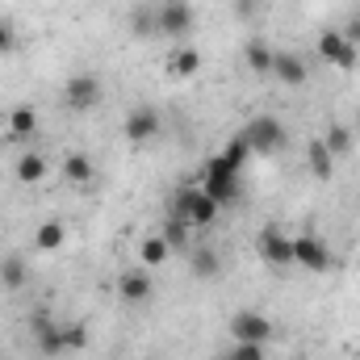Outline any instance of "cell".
Wrapping results in <instances>:
<instances>
[{"mask_svg":"<svg viewBox=\"0 0 360 360\" xmlns=\"http://www.w3.org/2000/svg\"><path fill=\"white\" fill-rule=\"evenodd\" d=\"M222 360H264V344H235Z\"/></svg>","mask_w":360,"mask_h":360,"instance_id":"cell-24","label":"cell"},{"mask_svg":"<svg viewBox=\"0 0 360 360\" xmlns=\"http://www.w3.org/2000/svg\"><path fill=\"white\" fill-rule=\"evenodd\" d=\"M218 201L201 188V184H188V188H180L176 197V218H184L188 226H210L214 218H218Z\"/></svg>","mask_w":360,"mask_h":360,"instance_id":"cell-2","label":"cell"},{"mask_svg":"<svg viewBox=\"0 0 360 360\" xmlns=\"http://www.w3.org/2000/svg\"><path fill=\"white\" fill-rule=\"evenodd\" d=\"M8 130H13V139H30V134L38 130V113H34L30 105L13 109V117H8Z\"/></svg>","mask_w":360,"mask_h":360,"instance_id":"cell-17","label":"cell"},{"mask_svg":"<svg viewBox=\"0 0 360 360\" xmlns=\"http://www.w3.org/2000/svg\"><path fill=\"white\" fill-rule=\"evenodd\" d=\"M193 272H197V276H214V272H218L214 248H193Z\"/></svg>","mask_w":360,"mask_h":360,"instance_id":"cell-21","label":"cell"},{"mask_svg":"<svg viewBox=\"0 0 360 360\" xmlns=\"http://www.w3.org/2000/svg\"><path fill=\"white\" fill-rule=\"evenodd\" d=\"M63 172H68L72 184H89V180H92V160H89V155H80V151H72V155H68V164H63Z\"/></svg>","mask_w":360,"mask_h":360,"instance_id":"cell-18","label":"cell"},{"mask_svg":"<svg viewBox=\"0 0 360 360\" xmlns=\"http://www.w3.org/2000/svg\"><path fill=\"white\" fill-rule=\"evenodd\" d=\"M197 68H201V55H197L193 46H180V51H172V55H168V72H172V76H180V80H188Z\"/></svg>","mask_w":360,"mask_h":360,"instance_id":"cell-13","label":"cell"},{"mask_svg":"<svg viewBox=\"0 0 360 360\" xmlns=\"http://www.w3.org/2000/svg\"><path fill=\"white\" fill-rule=\"evenodd\" d=\"M340 34L348 38V46H356V51H360V17H352V21H348V30H340Z\"/></svg>","mask_w":360,"mask_h":360,"instance_id":"cell-26","label":"cell"},{"mask_svg":"<svg viewBox=\"0 0 360 360\" xmlns=\"http://www.w3.org/2000/svg\"><path fill=\"white\" fill-rule=\"evenodd\" d=\"M17 180H21V184H38V180H46V160H42L38 151H25V155L17 160Z\"/></svg>","mask_w":360,"mask_h":360,"instance_id":"cell-14","label":"cell"},{"mask_svg":"<svg viewBox=\"0 0 360 360\" xmlns=\"http://www.w3.org/2000/svg\"><path fill=\"white\" fill-rule=\"evenodd\" d=\"M96 101H101V84H96L92 76H76V80H68V105H72L76 113H89Z\"/></svg>","mask_w":360,"mask_h":360,"instance_id":"cell-10","label":"cell"},{"mask_svg":"<svg viewBox=\"0 0 360 360\" xmlns=\"http://www.w3.org/2000/svg\"><path fill=\"white\" fill-rule=\"evenodd\" d=\"M293 264H302L310 272H327L331 252H327V243L319 235H302V239H293Z\"/></svg>","mask_w":360,"mask_h":360,"instance_id":"cell-6","label":"cell"},{"mask_svg":"<svg viewBox=\"0 0 360 360\" xmlns=\"http://www.w3.org/2000/svg\"><path fill=\"white\" fill-rule=\"evenodd\" d=\"M231 335H235V344H269L272 323L264 314H256V310H239L231 319Z\"/></svg>","mask_w":360,"mask_h":360,"instance_id":"cell-4","label":"cell"},{"mask_svg":"<svg viewBox=\"0 0 360 360\" xmlns=\"http://www.w3.org/2000/svg\"><path fill=\"white\" fill-rule=\"evenodd\" d=\"M201 188H205L218 205L235 201V197H239V164H231L226 155H214V160H210V168H205Z\"/></svg>","mask_w":360,"mask_h":360,"instance_id":"cell-1","label":"cell"},{"mask_svg":"<svg viewBox=\"0 0 360 360\" xmlns=\"http://www.w3.org/2000/svg\"><path fill=\"white\" fill-rule=\"evenodd\" d=\"M319 55H323L327 63H335L340 72H352V68H356V46H348V38H344L340 30L319 34Z\"/></svg>","mask_w":360,"mask_h":360,"instance_id":"cell-5","label":"cell"},{"mask_svg":"<svg viewBox=\"0 0 360 360\" xmlns=\"http://www.w3.org/2000/svg\"><path fill=\"white\" fill-rule=\"evenodd\" d=\"M356 130H360V113H356Z\"/></svg>","mask_w":360,"mask_h":360,"instance_id":"cell-27","label":"cell"},{"mask_svg":"<svg viewBox=\"0 0 360 360\" xmlns=\"http://www.w3.org/2000/svg\"><path fill=\"white\" fill-rule=\"evenodd\" d=\"M272 76H281V84H289V89H302L306 84V63L289 51H276L272 55Z\"/></svg>","mask_w":360,"mask_h":360,"instance_id":"cell-11","label":"cell"},{"mask_svg":"<svg viewBox=\"0 0 360 360\" xmlns=\"http://www.w3.org/2000/svg\"><path fill=\"white\" fill-rule=\"evenodd\" d=\"M160 134V113L155 109H130L126 113V139L130 143H147Z\"/></svg>","mask_w":360,"mask_h":360,"instance_id":"cell-8","label":"cell"},{"mask_svg":"<svg viewBox=\"0 0 360 360\" xmlns=\"http://www.w3.org/2000/svg\"><path fill=\"white\" fill-rule=\"evenodd\" d=\"M117 293L126 297V302H147L151 297V272L147 269H130L117 276Z\"/></svg>","mask_w":360,"mask_h":360,"instance_id":"cell-12","label":"cell"},{"mask_svg":"<svg viewBox=\"0 0 360 360\" xmlns=\"http://www.w3.org/2000/svg\"><path fill=\"white\" fill-rule=\"evenodd\" d=\"M13 46H17V30H13L8 21H0V55H4V51H13Z\"/></svg>","mask_w":360,"mask_h":360,"instance_id":"cell-25","label":"cell"},{"mask_svg":"<svg viewBox=\"0 0 360 360\" xmlns=\"http://www.w3.org/2000/svg\"><path fill=\"white\" fill-rule=\"evenodd\" d=\"M0 281H4V289H21V285H25V264L8 256V260L0 264Z\"/></svg>","mask_w":360,"mask_h":360,"instance_id":"cell-22","label":"cell"},{"mask_svg":"<svg viewBox=\"0 0 360 360\" xmlns=\"http://www.w3.org/2000/svg\"><path fill=\"white\" fill-rule=\"evenodd\" d=\"M34 243H38L42 252H59V248H63V226H59V222H42L38 235H34Z\"/></svg>","mask_w":360,"mask_h":360,"instance_id":"cell-19","label":"cell"},{"mask_svg":"<svg viewBox=\"0 0 360 360\" xmlns=\"http://www.w3.org/2000/svg\"><path fill=\"white\" fill-rule=\"evenodd\" d=\"M155 21H160V34L180 38V34H188V25H193V13H188V4H184V0H168V4L155 13Z\"/></svg>","mask_w":360,"mask_h":360,"instance_id":"cell-7","label":"cell"},{"mask_svg":"<svg viewBox=\"0 0 360 360\" xmlns=\"http://www.w3.org/2000/svg\"><path fill=\"white\" fill-rule=\"evenodd\" d=\"M272 55H276V51H269V42H260V38H256V42H248V51H243L248 68H252V72H260V76L272 72Z\"/></svg>","mask_w":360,"mask_h":360,"instance_id":"cell-16","label":"cell"},{"mask_svg":"<svg viewBox=\"0 0 360 360\" xmlns=\"http://www.w3.org/2000/svg\"><path fill=\"white\" fill-rule=\"evenodd\" d=\"M306 160H310V172H314L319 180H331V168H335V155L327 151V143H323V139H319V143H310Z\"/></svg>","mask_w":360,"mask_h":360,"instance_id":"cell-15","label":"cell"},{"mask_svg":"<svg viewBox=\"0 0 360 360\" xmlns=\"http://www.w3.org/2000/svg\"><path fill=\"white\" fill-rule=\"evenodd\" d=\"M168 252H172V248H168V239H147V243H143V260H147V264L168 260Z\"/></svg>","mask_w":360,"mask_h":360,"instance_id":"cell-23","label":"cell"},{"mask_svg":"<svg viewBox=\"0 0 360 360\" xmlns=\"http://www.w3.org/2000/svg\"><path fill=\"white\" fill-rule=\"evenodd\" d=\"M323 143H327L331 155H348V151H352V130H348V126H331Z\"/></svg>","mask_w":360,"mask_h":360,"instance_id":"cell-20","label":"cell"},{"mask_svg":"<svg viewBox=\"0 0 360 360\" xmlns=\"http://www.w3.org/2000/svg\"><path fill=\"white\" fill-rule=\"evenodd\" d=\"M239 139L248 143V151H272V147H281V143H285V130H281V122H276V117L256 113V117L239 130Z\"/></svg>","mask_w":360,"mask_h":360,"instance_id":"cell-3","label":"cell"},{"mask_svg":"<svg viewBox=\"0 0 360 360\" xmlns=\"http://www.w3.org/2000/svg\"><path fill=\"white\" fill-rule=\"evenodd\" d=\"M260 256H264L269 264H293V239H285L276 226H269V231L260 235Z\"/></svg>","mask_w":360,"mask_h":360,"instance_id":"cell-9","label":"cell"}]
</instances>
